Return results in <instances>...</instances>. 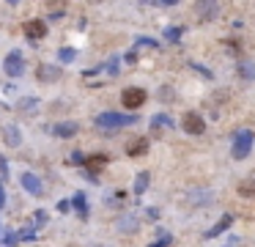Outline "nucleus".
<instances>
[{
  "instance_id": "1",
  "label": "nucleus",
  "mask_w": 255,
  "mask_h": 247,
  "mask_svg": "<svg viewBox=\"0 0 255 247\" xmlns=\"http://www.w3.org/2000/svg\"><path fill=\"white\" fill-rule=\"evenodd\" d=\"M129 124H138V116H126V113H99L96 116V126L102 129H121Z\"/></svg>"
},
{
  "instance_id": "2",
  "label": "nucleus",
  "mask_w": 255,
  "mask_h": 247,
  "mask_svg": "<svg viewBox=\"0 0 255 247\" xmlns=\"http://www.w3.org/2000/svg\"><path fill=\"white\" fill-rule=\"evenodd\" d=\"M255 137L250 129H239L233 135V148H231V154H233V159H244L250 154V148H253Z\"/></svg>"
},
{
  "instance_id": "3",
  "label": "nucleus",
  "mask_w": 255,
  "mask_h": 247,
  "mask_svg": "<svg viewBox=\"0 0 255 247\" xmlns=\"http://www.w3.org/2000/svg\"><path fill=\"white\" fill-rule=\"evenodd\" d=\"M181 126H184L186 135H203V132H206V121H203V116H200V113H195V110L184 113V118H181Z\"/></svg>"
},
{
  "instance_id": "4",
  "label": "nucleus",
  "mask_w": 255,
  "mask_h": 247,
  "mask_svg": "<svg viewBox=\"0 0 255 247\" xmlns=\"http://www.w3.org/2000/svg\"><path fill=\"white\" fill-rule=\"evenodd\" d=\"M145 99H148V94H145L143 88H124V94H121V102H124V107L126 110H138V107H143L145 104Z\"/></svg>"
},
{
  "instance_id": "5",
  "label": "nucleus",
  "mask_w": 255,
  "mask_h": 247,
  "mask_svg": "<svg viewBox=\"0 0 255 247\" xmlns=\"http://www.w3.org/2000/svg\"><path fill=\"white\" fill-rule=\"evenodd\" d=\"M3 69H6L8 77H22V74H25V58H22V52H17V49H14V52H8Z\"/></svg>"
},
{
  "instance_id": "6",
  "label": "nucleus",
  "mask_w": 255,
  "mask_h": 247,
  "mask_svg": "<svg viewBox=\"0 0 255 247\" xmlns=\"http://www.w3.org/2000/svg\"><path fill=\"white\" fill-rule=\"evenodd\" d=\"M20 184H22V190H28L30 195H36V198H39V195L44 192L42 178L36 176V173H22V176H20Z\"/></svg>"
},
{
  "instance_id": "7",
  "label": "nucleus",
  "mask_w": 255,
  "mask_h": 247,
  "mask_svg": "<svg viewBox=\"0 0 255 247\" xmlns=\"http://www.w3.org/2000/svg\"><path fill=\"white\" fill-rule=\"evenodd\" d=\"M25 36L28 39H33V41H39V39H44L47 36V22L44 20H30V22H25Z\"/></svg>"
},
{
  "instance_id": "8",
  "label": "nucleus",
  "mask_w": 255,
  "mask_h": 247,
  "mask_svg": "<svg viewBox=\"0 0 255 247\" xmlns=\"http://www.w3.org/2000/svg\"><path fill=\"white\" fill-rule=\"evenodd\" d=\"M36 77L42 82H58L61 80V69L52 66V63H42V66L36 69Z\"/></svg>"
},
{
  "instance_id": "9",
  "label": "nucleus",
  "mask_w": 255,
  "mask_h": 247,
  "mask_svg": "<svg viewBox=\"0 0 255 247\" xmlns=\"http://www.w3.org/2000/svg\"><path fill=\"white\" fill-rule=\"evenodd\" d=\"M3 137H6V143L11 146V148H17V146L22 143V132H20L17 124H6V126H3Z\"/></svg>"
},
{
  "instance_id": "10",
  "label": "nucleus",
  "mask_w": 255,
  "mask_h": 247,
  "mask_svg": "<svg viewBox=\"0 0 255 247\" xmlns=\"http://www.w3.org/2000/svg\"><path fill=\"white\" fill-rule=\"evenodd\" d=\"M231 222H233V214H225V217H222L217 225H211V228L206 231V239H214V236H220L222 231H228V228H231Z\"/></svg>"
},
{
  "instance_id": "11",
  "label": "nucleus",
  "mask_w": 255,
  "mask_h": 247,
  "mask_svg": "<svg viewBox=\"0 0 255 247\" xmlns=\"http://www.w3.org/2000/svg\"><path fill=\"white\" fill-rule=\"evenodd\" d=\"M77 129H80V126H77L74 121H63V124H55V129L52 132H55L58 137H74Z\"/></svg>"
},
{
  "instance_id": "12",
  "label": "nucleus",
  "mask_w": 255,
  "mask_h": 247,
  "mask_svg": "<svg viewBox=\"0 0 255 247\" xmlns=\"http://www.w3.org/2000/svg\"><path fill=\"white\" fill-rule=\"evenodd\" d=\"M145 151H148V140H145V137H138V140H132L129 143L126 154H129V157H143Z\"/></svg>"
},
{
  "instance_id": "13",
  "label": "nucleus",
  "mask_w": 255,
  "mask_h": 247,
  "mask_svg": "<svg viewBox=\"0 0 255 247\" xmlns=\"http://www.w3.org/2000/svg\"><path fill=\"white\" fill-rule=\"evenodd\" d=\"M239 77L244 82L255 80V61H239Z\"/></svg>"
},
{
  "instance_id": "14",
  "label": "nucleus",
  "mask_w": 255,
  "mask_h": 247,
  "mask_svg": "<svg viewBox=\"0 0 255 247\" xmlns=\"http://www.w3.org/2000/svg\"><path fill=\"white\" fill-rule=\"evenodd\" d=\"M195 8L200 11V17H203V20H214V17L220 14V3H198Z\"/></svg>"
},
{
  "instance_id": "15",
  "label": "nucleus",
  "mask_w": 255,
  "mask_h": 247,
  "mask_svg": "<svg viewBox=\"0 0 255 247\" xmlns=\"http://www.w3.org/2000/svg\"><path fill=\"white\" fill-rule=\"evenodd\" d=\"M135 228H138V217L135 214H124V217L118 220V231L121 233H132Z\"/></svg>"
},
{
  "instance_id": "16",
  "label": "nucleus",
  "mask_w": 255,
  "mask_h": 247,
  "mask_svg": "<svg viewBox=\"0 0 255 247\" xmlns=\"http://www.w3.org/2000/svg\"><path fill=\"white\" fill-rule=\"evenodd\" d=\"M148 181H151V176H148V173H138V178H135V187H132V190H135V195H143L145 190H148Z\"/></svg>"
},
{
  "instance_id": "17",
  "label": "nucleus",
  "mask_w": 255,
  "mask_h": 247,
  "mask_svg": "<svg viewBox=\"0 0 255 247\" xmlns=\"http://www.w3.org/2000/svg\"><path fill=\"white\" fill-rule=\"evenodd\" d=\"M17 107H20L22 113H33V110L39 107V99H36V96H25V99H20Z\"/></svg>"
},
{
  "instance_id": "18",
  "label": "nucleus",
  "mask_w": 255,
  "mask_h": 247,
  "mask_svg": "<svg viewBox=\"0 0 255 247\" xmlns=\"http://www.w3.org/2000/svg\"><path fill=\"white\" fill-rule=\"evenodd\" d=\"M151 124H154V129H162V126H173L170 116H165V113H159V116H154V118H151Z\"/></svg>"
},
{
  "instance_id": "19",
  "label": "nucleus",
  "mask_w": 255,
  "mask_h": 247,
  "mask_svg": "<svg viewBox=\"0 0 255 247\" xmlns=\"http://www.w3.org/2000/svg\"><path fill=\"white\" fill-rule=\"evenodd\" d=\"M239 195H241V198H253V195H255V181H241V184H239Z\"/></svg>"
},
{
  "instance_id": "20",
  "label": "nucleus",
  "mask_w": 255,
  "mask_h": 247,
  "mask_svg": "<svg viewBox=\"0 0 255 247\" xmlns=\"http://www.w3.org/2000/svg\"><path fill=\"white\" fill-rule=\"evenodd\" d=\"M58 55H61V61H63V63H71V61H74V55H77V52H74L71 47H63Z\"/></svg>"
},
{
  "instance_id": "21",
  "label": "nucleus",
  "mask_w": 255,
  "mask_h": 247,
  "mask_svg": "<svg viewBox=\"0 0 255 247\" xmlns=\"http://www.w3.org/2000/svg\"><path fill=\"white\" fill-rule=\"evenodd\" d=\"M179 36H181V27H167V30H165L167 41H179Z\"/></svg>"
},
{
  "instance_id": "22",
  "label": "nucleus",
  "mask_w": 255,
  "mask_h": 247,
  "mask_svg": "<svg viewBox=\"0 0 255 247\" xmlns=\"http://www.w3.org/2000/svg\"><path fill=\"white\" fill-rule=\"evenodd\" d=\"M159 233H162V236H159V242H154L151 247H167V245H170V233H167V231H159Z\"/></svg>"
},
{
  "instance_id": "23",
  "label": "nucleus",
  "mask_w": 255,
  "mask_h": 247,
  "mask_svg": "<svg viewBox=\"0 0 255 247\" xmlns=\"http://www.w3.org/2000/svg\"><path fill=\"white\" fill-rule=\"evenodd\" d=\"M107 162V157H104V154H99V157H91L88 159V168H99V165H104Z\"/></svg>"
},
{
  "instance_id": "24",
  "label": "nucleus",
  "mask_w": 255,
  "mask_h": 247,
  "mask_svg": "<svg viewBox=\"0 0 255 247\" xmlns=\"http://www.w3.org/2000/svg\"><path fill=\"white\" fill-rule=\"evenodd\" d=\"M74 206H77V212L83 214V217L88 214V212H85V198H83V195H77V198H74Z\"/></svg>"
},
{
  "instance_id": "25",
  "label": "nucleus",
  "mask_w": 255,
  "mask_h": 247,
  "mask_svg": "<svg viewBox=\"0 0 255 247\" xmlns=\"http://www.w3.org/2000/svg\"><path fill=\"white\" fill-rule=\"evenodd\" d=\"M17 239H20V236H17V233H11V231H8V236H6V242H8V245H14Z\"/></svg>"
},
{
  "instance_id": "26",
  "label": "nucleus",
  "mask_w": 255,
  "mask_h": 247,
  "mask_svg": "<svg viewBox=\"0 0 255 247\" xmlns=\"http://www.w3.org/2000/svg\"><path fill=\"white\" fill-rule=\"evenodd\" d=\"M3 203H6V192H3V187H0V209H3Z\"/></svg>"
},
{
  "instance_id": "27",
  "label": "nucleus",
  "mask_w": 255,
  "mask_h": 247,
  "mask_svg": "<svg viewBox=\"0 0 255 247\" xmlns=\"http://www.w3.org/2000/svg\"><path fill=\"white\" fill-rule=\"evenodd\" d=\"M231 247H233V245H231Z\"/></svg>"
}]
</instances>
